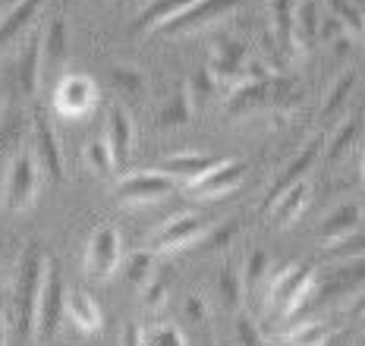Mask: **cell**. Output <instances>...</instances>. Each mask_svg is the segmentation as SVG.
<instances>
[{
	"instance_id": "obj_1",
	"label": "cell",
	"mask_w": 365,
	"mask_h": 346,
	"mask_svg": "<svg viewBox=\"0 0 365 346\" xmlns=\"http://www.w3.org/2000/svg\"><path fill=\"white\" fill-rule=\"evenodd\" d=\"M44 261L48 255L41 252L38 243H26L19 261H16V281H13V296H10V315L16 325L19 340L32 337L35 330V305H38V290H41V274H44Z\"/></svg>"
},
{
	"instance_id": "obj_2",
	"label": "cell",
	"mask_w": 365,
	"mask_h": 346,
	"mask_svg": "<svg viewBox=\"0 0 365 346\" xmlns=\"http://www.w3.org/2000/svg\"><path fill=\"white\" fill-rule=\"evenodd\" d=\"M38 189H41V167H38L32 145H22L13 152L10 164L4 173V189H0V201L6 211L19 214L38 201Z\"/></svg>"
},
{
	"instance_id": "obj_3",
	"label": "cell",
	"mask_w": 365,
	"mask_h": 346,
	"mask_svg": "<svg viewBox=\"0 0 365 346\" xmlns=\"http://www.w3.org/2000/svg\"><path fill=\"white\" fill-rule=\"evenodd\" d=\"M312 287H315V271L309 265H290L274 274V281L268 283L264 305H268V312L280 315V318H290V315H296V308L306 305V296L312 293Z\"/></svg>"
},
{
	"instance_id": "obj_4",
	"label": "cell",
	"mask_w": 365,
	"mask_h": 346,
	"mask_svg": "<svg viewBox=\"0 0 365 346\" xmlns=\"http://www.w3.org/2000/svg\"><path fill=\"white\" fill-rule=\"evenodd\" d=\"M120 261H123V236L117 227L101 224L86 243V258H82L86 274L104 283L120 271Z\"/></svg>"
},
{
	"instance_id": "obj_5",
	"label": "cell",
	"mask_w": 365,
	"mask_h": 346,
	"mask_svg": "<svg viewBox=\"0 0 365 346\" xmlns=\"http://www.w3.org/2000/svg\"><path fill=\"white\" fill-rule=\"evenodd\" d=\"M63 277L57 271V261L48 258L44 261V274H41V290H38V305H35V330L38 337H54L60 325V312H63Z\"/></svg>"
},
{
	"instance_id": "obj_6",
	"label": "cell",
	"mask_w": 365,
	"mask_h": 346,
	"mask_svg": "<svg viewBox=\"0 0 365 346\" xmlns=\"http://www.w3.org/2000/svg\"><path fill=\"white\" fill-rule=\"evenodd\" d=\"M246 63H249L246 41L220 38L215 54H211V60H208V66H205V73L215 79L217 88L224 85V88H230V92H237L240 85H246Z\"/></svg>"
},
{
	"instance_id": "obj_7",
	"label": "cell",
	"mask_w": 365,
	"mask_h": 346,
	"mask_svg": "<svg viewBox=\"0 0 365 346\" xmlns=\"http://www.w3.org/2000/svg\"><path fill=\"white\" fill-rule=\"evenodd\" d=\"M205 233H208V224H205L202 214L182 211L177 217H170L164 227H158L155 233H151L148 249L155 252V255L180 252V249H186V246H192V243H202Z\"/></svg>"
},
{
	"instance_id": "obj_8",
	"label": "cell",
	"mask_w": 365,
	"mask_h": 346,
	"mask_svg": "<svg viewBox=\"0 0 365 346\" xmlns=\"http://www.w3.org/2000/svg\"><path fill=\"white\" fill-rule=\"evenodd\" d=\"M98 104V85L82 73H63L54 85V110L63 120H82Z\"/></svg>"
},
{
	"instance_id": "obj_9",
	"label": "cell",
	"mask_w": 365,
	"mask_h": 346,
	"mask_svg": "<svg viewBox=\"0 0 365 346\" xmlns=\"http://www.w3.org/2000/svg\"><path fill=\"white\" fill-rule=\"evenodd\" d=\"M173 192V179L161 170H142V173H123L117 183V201L120 205H151Z\"/></svg>"
},
{
	"instance_id": "obj_10",
	"label": "cell",
	"mask_w": 365,
	"mask_h": 346,
	"mask_svg": "<svg viewBox=\"0 0 365 346\" xmlns=\"http://www.w3.org/2000/svg\"><path fill=\"white\" fill-rule=\"evenodd\" d=\"M32 154L41 167V177H48L51 183H60L63 179V157H60V145H57V135L54 126H51L48 114L41 108L35 110L32 117Z\"/></svg>"
},
{
	"instance_id": "obj_11",
	"label": "cell",
	"mask_w": 365,
	"mask_h": 346,
	"mask_svg": "<svg viewBox=\"0 0 365 346\" xmlns=\"http://www.w3.org/2000/svg\"><path fill=\"white\" fill-rule=\"evenodd\" d=\"M240 0H195L189 10H182L180 16H173L170 22H164L158 32L161 35H186V32H195V28H205L211 26L215 19L227 16L230 10H237Z\"/></svg>"
},
{
	"instance_id": "obj_12",
	"label": "cell",
	"mask_w": 365,
	"mask_h": 346,
	"mask_svg": "<svg viewBox=\"0 0 365 346\" xmlns=\"http://www.w3.org/2000/svg\"><path fill=\"white\" fill-rule=\"evenodd\" d=\"M242 177H246V164L242 161H224L215 164L211 170H205L199 179L189 183V192L195 199H220V195H230L233 189H240Z\"/></svg>"
},
{
	"instance_id": "obj_13",
	"label": "cell",
	"mask_w": 365,
	"mask_h": 346,
	"mask_svg": "<svg viewBox=\"0 0 365 346\" xmlns=\"http://www.w3.org/2000/svg\"><path fill=\"white\" fill-rule=\"evenodd\" d=\"M322 148H324V139H322V135H312V139L306 142V148H302V152H296V157H290V161L284 164V170L274 177V183L268 186V192H264V205L262 208H271V201L277 199L280 192L290 189V186L299 183V179H306V173L312 170V164L318 161Z\"/></svg>"
},
{
	"instance_id": "obj_14",
	"label": "cell",
	"mask_w": 365,
	"mask_h": 346,
	"mask_svg": "<svg viewBox=\"0 0 365 346\" xmlns=\"http://www.w3.org/2000/svg\"><path fill=\"white\" fill-rule=\"evenodd\" d=\"M133 139H135V130H133V117L123 104H110L108 108V130H104V142L110 148V157H113V167L117 170H126L129 164V154H133Z\"/></svg>"
},
{
	"instance_id": "obj_15",
	"label": "cell",
	"mask_w": 365,
	"mask_h": 346,
	"mask_svg": "<svg viewBox=\"0 0 365 346\" xmlns=\"http://www.w3.org/2000/svg\"><path fill=\"white\" fill-rule=\"evenodd\" d=\"M359 227H362V205L359 201H344V205H337L322 221V227H318V239H322L328 249H334V246H340L344 239L353 236Z\"/></svg>"
},
{
	"instance_id": "obj_16",
	"label": "cell",
	"mask_w": 365,
	"mask_h": 346,
	"mask_svg": "<svg viewBox=\"0 0 365 346\" xmlns=\"http://www.w3.org/2000/svg\"><path fill=\"white\" fill-rule=\"evenodd\" d=\"M63 312L70 315L73 327H79L82 334H98V330L104 327L101 305H98L95 296H91L88 290H82V287H73L63 296Z\"/></svg>"
},
{
	"instance_id": "obj_17",
	"label": "cell",
	"mask_w": 365,
	"mask_h": 346,
	"mask_svg": "<svg viewBox=\"0 0 365 346\" xmlns=\"http://www.w3.org/2000/svg\"><path fill=\"white\" fill-rule=\"evenodd\" d=\"M318 28H322V13L315 0H299L293 10V54L306 57L318 44Z\"/></svg>"
},
{
	"instance_id": "obj_18",
	"label": "cell",
	"mask_w": 365,
	"mask_h": 346,
	"mask_svg": "<svg viewBox=\"0 0 365 346\" xmlns=\"http://www.w3.org/2000/svg\"><path fill=\"white\" fill-rule=\"evenodd\" d=\"M309 199H312V186L306 183V179H299V183H293L290 189H284V192L277 195V199L271 201L274 224H277L280 230L293 227V224L302 217V211H306Z\"/></svg>"
},
{
	"instance_id": "obj_19",
	"label": "cell",
	"mask_w": 365,
	"mask_h": 346,
	"mask_svg": "<svg viewBox=\"0 0 365 346\" xmlns=\"http://www.w3.org/2000/svg\"><path fill=\"white\" fill-rule=\"evenodd\" d=\"M195 0H148L133 19V32L142 35V32H158L164 22H170L173 16H180L182 10H189Z\"/></svg>"
},
{
	"instance_id": "obj_20",
	"label": "cell",
	"mask_w": 365,
	"mask_h": 346,
	"mask_svg": "<svg viewBox=\"0 0 365 346\" xmlns=\"http://www.w3.org/2000/svg\"><path fill=\"white\" fill-rule=\"evenodd\" d=\"M215 164H220V157L215 154H202V152H182V154H170L167 161L161 164V173L167 177H180L186 179V183H192V179H199L205 170H211Z\"/></svg>"
},
{
	"instance_id": "obj_21",
	"label": "cell",
	"mask_w": 365,
	"mask_h": 346,
	"mask_svg": "<svg viewBox=\"0 0 365 346\" xmlns=\"http://www.w3.org/2000/svg\"><path fill=\"white\" fill-rule=\"evenodd\" d=\"M38 79H41V35H32L26 41L16 63V82L22 95H35L38 92Z\"/></svg>"
},
{
	"instance_id": "obj_22",
	"label": "cell",
	"mask_w": 365,
	"mask_h": 346,
	"mask_svg": "<svg viewBox=\"0 0 365 346\" xmlns=\"http://www.w3.org/2000/svg\"><path fill=\"white\" fill-rule=\"evenodd\" d=\"M41 76L44 70H57V66H63L66 60V51H70V35H66V19L57 16L51 22V28L41 35Z\"/></svg>"
},
{
	"instance_id": "obj_23",
	"label": "cell",
	"mask_w": 365,
	"mask_h": 346,
	"mask_svg": "<svg viewBox=\"0 0 365 346\" xmlns=\"http://www.w3.org/2000/svg\"><path fill=\"white\" fill-rule=\"evenodd\" d=\"M41 4L44 0H13V6L6 10V16L0 19V51L19 38V32L35 19V13H38Z\"/></svg>"
},
{
	"instance_id": "obj_24",
	"label": "cell",
	"mask_w": 365,
	"mask_h": 346,
	"mask_svg": "<svg viewBox=\"0 0 365 346\" xmlns=\"http://www.w3.org/2000/svg\"><path fill=\"white\" fill-rule=\"evenodd\" d=\"M331 340V325L328 321H318V318H309L302 325H296L293 330H287L280 337V346H328Z\"/></svg>"
},
{
	"instance_id": "obj_25",
	"label": "cell",
	"mask_w": 365,
	"mask_h": 346,
	"mask_svg": "<svg viewBox=\"0 0 365 346\" xmlns=\"http://www.w3.org/2000/svg\"><path fill=\"white\" fill-rule=\"evenodd\" d=\"M324 4H328L331 19L337 22L346 35H353V38H365V13L353 4V0H324Z\"/></svg>"
},
{
	"instance_id": "obj_26",
	"label": "cell",
	"mask_w": 365,
	"mask_h": 346,
	"mask_svg": "<svg viewBox=\"0 0 365 346\" xmlns=\"http://www.w3.org/2000/svg\"><path fill=\"white\" fill-rule=\"evenodd\" d=\"M271 6V26L277 35V44L284 54H293V10L296 6L290 0H268Z\"/></svg>"
},
{
	"instance_id": "obj_27",
	"label": "cell",
	"mask_w": 365,
	"mask_h": 346,
	"mask_svg": "<svg viewBox=\"0 0 365 346\" xmlns=\"http://www.w3.org/2000/svg\"><path fill=\"white\" fill-rule=\"evenodd\" d=\"M82 161H86V167L91 173H98V177H110L113 170V157H110V148H108V142H104V135L101 139H88L86 142V148H82Z\"/></svg>"
},
{
	"instance_id": "obj_28",
	"label": "cell",
	"mask_w": 365,
	"mask_h": 346,
	"mask_svg": "<svg viewBox=\"0 0 365 346\" xmlns=\"http://www.w3.org/2000/svg\"><path fill=\"white\" fill-rule=\"evenodd\" d=\"M139 346H186V337L177 325H167V321H158V325H148L139 330Z\"/></svg>"
},
{
	"instance_id": "obj_29",
	"label": "cell",
	"mask_w": 365,
	"mask_h": 346,
	"mask_svg": "<svg viewBox=\"0 0 365 346\" xmlns=\"http://www.w3.org/2000/svg\"><path fill=\"white\" fill-rule=\"evenodd\" d=\"M123 274H126V281L133 283L135 290H142L148 283V277L155 274V252H151V249L133 252L126 258V271H123Z\"/></svg>"
},
{
	"instance_id": "obj_30",
	"label": "cell",
	"mask_w": 365,
	"mask_h": 346,
	"mask_svg": "<svg viewBox=\"0 0 365 346\" xmlns=\"http://www.w3.org/2000/svg\"><path fill=\"white\" fill-rule=\"evenodd\" d=\"M110 82L113 88H117L120 95H129V98H139L145 92V76H142V70H135V66H126V63H117L110 70Z\"/></svg>"
},
{
	"instance_id": "obj_31",
	"label": "cell",
	"mask_w": 365,
	"mask_h": 346,
	"mask_svg": "<svg viewBox=\"0 0 365 346\" xmlns=\"http://www.w3.org/2000/svg\"><path fill=\"white\" fill-rule=\"evenodd\" d=\"M167 296H170V277L164 271H155L148 277V283L142 287V303H145L148 312H161L167 305Z\"/></svg>"
},
{
	"instance_id": "obj_32",
	"label": "cell",
	"mask_w": 365,
	"mask_h": 346,
	"mask_svg": "<svg viewBox=\"0 0 365 346\" xmlns=\"http://www.w3.org/2000/svg\"><path fill=\"white\" fill-rule=\"evenodd\" d=\"M189 120H192V104H189L186 88H180V92L173 95V101H170V104H167V108L161 110V117H158V123H161L164 130H167V126H170V130H173V126H186Z\"/></svg>"
},
{
	"instance_id": "obj_33",
	"label": "cell",
	"mask_w": 365,
	"mask_h": 346,
	"mask_svg": "<svg viewBox=\"0 0 365 346\" xmlns=\"http://www.w3.org/2000/svg\"><path fill=\"white\" fill-rule=\"evenodd\" d=\"M353 85H356V76H353V73H346V76H340L337 82H334V88L328 92V101H324V108H322V117H324V120L337 117L340 110L346 108V98H349V92H353Z\"/></svg>"
},
{
	"instance_id": "obj_34",
	"label": "cell",
	"mask_w": 365,
	"mask_h": 346,
	"mask_svg": "<svg viewBox=\"0 0 365 346\" xmlns=\"http://www.w3.org/2000/svg\"><path fill=\"white\" fill-rule=\"evenodd\" d=\"M356 130H359V120H344V123L337 126V132L331 135V142H324V145H328V148H324V157H328V161H337V157L349 148Z\"/></svg>"
},
{
	"instance_id": "obj_35",
	"label": "cell",
	"mask_w": 365,
	"mask_h": 346,
	"mask_svg": "<svg viewBox=\"0 0 365 346\" xmlns=\"http://www.w3.org/2000/svg\"><path fill=\"white\" fill-rule=\"evenodd\" d=\"M217 92V85H215V79L208 76V73H195L192 79H189V85H186V95H189V104L192 108H202L205 101H211V95Z\"/></svg>"
},
{
	"instance_id": "obj_36",
	"label": "cell",
	"mask_w": 365,
	"mask_h": 346,
	"mask_svg": "<svg viewBox=\"0 0 365 346\" xmlns=\"http://www.w3.org/2000/svg\"><path fill=\"white\" fill-rule=\"evenodd\" d=\"M217 287H220V296H224V305L227 308H237L240 305V277L230 265L220 268V277H217Z\"/></svg>"
},
{
	"instance_id": "obj_37",
	"label": "cell",
	"mask_w": 365,
	"mask_h": 346,
	"mask_svg": "<svg viewBox=\"0 0 365 346\" xmlns=\"http://www.w3.org/2000/svg\"><path fill=\"white\" fill-rule=\"evenodd\" d=\"M264 271H268V252H264V249H255L252 255H249V261H246V277H242V283H246L249 293L258 287V281L264 277Z\"/></svg>"
},
{
	"instance_id": "obj_38",
	"label": "cell",
	"mask_w": 365,
	"mask_h": 346,
	"mask_svg": "<svg viewBox=\"0 0 365 346\" xmlns=\"http://www.w3.org/2000/svg\"><path fill=\"white\" fill-rule=\"evenodd\" d=\"M182 312H186V318L195 321V325H205V321H208V303H205L202 293H189L186 303H182Z\"/></svg>"
},
{
	"instance_id": "obj_39",
	"label": "cell",
	"mask_w": 365,
	"mask_h": 346,
	"mask_svg": "<svg viewBox=\"0 0 365 346\" xmlns=\"http://www.w3.org/2000/svg\"><path fill=\"white\" fill-rule=\"evenodd\" d=\"M237 227H240V224H237V221H230L224 230H215L211 236H202V243H205L202 249H217V246H227V243H230V236L237 233Z\"/></svg>"
},
{
	"instance_id": "obj_40",
	"label": "cell",
	"mask_w": 365,
	"mask_h": 346,
	"mask_svg": "<svg viewBox=\"0 0 365 346\" xmlns=\"http://www.w3.org/2000/svg\"><path fill=\"white\" fill-rule=\"evenodd\" d=\"M365 249V233H362V236H356V233H353V236H349V239H344V243H340V246H334V255H356V252H362Z\"/></svg>"
},
{
	"instance_id": "obj_41",
	"label": "cell",
	"mask_w": 365,
	"mask_h": 346,
	"mask_svg": "<svg viewBox=\"0 0 365 346\" xmlns=\"http://www.w3.org/2000/svg\"><path fill=\"white\" fill-rule=\"evenodd\" d=\"M237 334H240V340L246 343V346H255L258 343V334H255V327H252V321H249V318H240L237 321Z\"/></svg>"
},
{
	"instance_id": "obj_42",
	"label": "cell",
	"mask_w": 365,
	"mask_h": 346,
	"mask_svg": "<svg viewBox=\"0 0 365 346\" xmlns=\"http://www.w3.org/2000/svg\"><path fill=\"white\" fill-rule=\"evenodd\" d=\"M0 346H6V305H0Z\"/></svg>"
},
{
	"instance_id": "obj_43",
	"label": "cell",
	"mask_w": 365,
	"mask_h": 346,
	"mask_svg": "<svg viewBox=\"0 0 365 346\" xmlns=\"http://www.w3.org/2000/svg\"><path fill=\"white\" fill-rule=\"evenodd\" d=\"M359 167H362V179H365V148H362V157H359Z\"/></svg>"
},
{
	"instance_id": "obj_44",
	"label": "cell",
	"mask_w": 365,
	"mask_h": 346,
	"mask_svg": "<svg viewBox=\"0 0 365 346\" xmlns=\"http://www.w3.org/2000/svg\"><path fill=\"white\" fill-rule=\"evenodd\" d=\"M359 321H362V330H365V305H362V312H359Z\"/></svg>"
},
{
	"instance_id": "obj_45",
	"label": "cell",
	"mask_w": 365,
	"mask_h": 346,
	"mask_svg": "<svg viewBox=\"0 0 365 346\" xmlns=\"http://www.w3.org/2000/svg\"><path fill=\"white\" fill-rule=\"evenodd\" d=\"M0 123H4V104H0Z\"/></svg>"
}]
</instances>
